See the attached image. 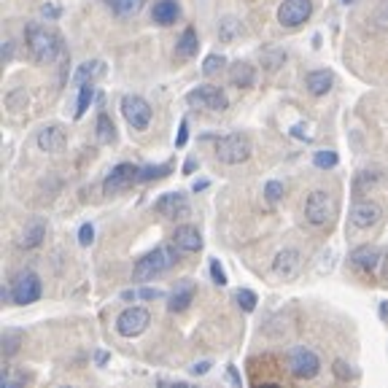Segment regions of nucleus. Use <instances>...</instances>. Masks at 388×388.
I'll list each match as a JSON object with an SVG mask.
<instances>
[{
  "label": "nucleus",
  "instance_id": "obj_1",
  "mask_svg": "<svg viewBox=\"0 0 388 388\" xmlns=\"http://www.w3.org/2000/svg\"><path fill=\"white\" fill-rule=\"evenodd\" d=\"M24 41H27L30 54L38 62H54L62 52L60 36L52 27H43V24H27L24 27Z\"/></svg>",
  "mask_w": 388,
  "mask_h": 388
},
{
  "label": "nucleus",
  "instance_id": "obj_2",
  "mask_svg": "<svg viewBox=\"0 0 388 388\" xmlns=\"http://www.w3.org/2000/svg\"><path fill=\"white\" fill-rule=\"evenodd\" d=\"M173 265H176V248L173 245H160L151 254H146L143 259H138V265L132 267V281H138V284L154 281L157 275L167 272Z\"/></svg>",
  "mask_w": 388,
  "mask_h": 388
},
{
  "label": "nucleus",
  "instance_id": "obj_3",
  "mask_svg": "<svg viewBox=\"0 0 388 388\" xmlns=\"http://www.w3.org/2000/svg\"><path fill=\"white\" fill-rule=\"evenodd\" d=\"M286 367L297 380H313L321 372V359L316 350L305 346H294L286 353Z\"/></svg>",
  "mask_w": 388,
  "mask_h": 388
},
{
  "label": "nucleus",
  "instance_id": "obj_4",
  "mask_svg": "<svg viewBox=\"0 0 388 388\" xmlns=\"http://www.w3.org/2000/svg\"><path fill=\"white\" fill-rule=\"evenodd\" d=\"M41 278L33 272V270H22L14 275L11 288H8V297L14 305H33L41 300Z\"/></svg>",
  "mask_w": 388,
  "mask_h": 388
},
{
  "label": "nucleus",
  "instance_id": "obj_5",
  "mask_svg": "<svg viewBox=\"0 0 388 388\" xmlns=\"http://www.w3.org/2000/svg\"><path fill=\"white\" fill-rule=\"evenodd\" d=\"M305 219L307 224L313 226H327L334 219V200H332V194H327L324 189L310 192L305 200Z\"/></svg>",
  "mask_w": 388,
  "mask_h": 388
},
{
  "label": "nucleus",
  "instance_id": "obj_6",
  "mask_svg": "<svg viewBox=\"0 0 388 388\" xmlns=\"http://www.w3.org/2000/svg\"><path fill=\"white\" fill-rule=\"evenodd\" d=\"M216 157H219V162H224V164L245 162V160L251 157V141H248L245 135H240V132L224 135V138H219V143H216Z\"/></svg>",
  "mask_w": 388,
  "mask_h": 388
},
{
  "label": "nucleus",
  "instance_id": "obj_7",
  "mask_svg": "<svg viewBox=\"0 0 388 388\" xmlns=\"http://www.w3.org/2000/svg\"><path fill=\"white\" fill-rule=\"evenodd\" d=\"M148 324H151V313L146 307H127L116 318V332L122 337H138L148 329Z\"/></svg>",
  "mask_w": 388,
  "mask_h": 388
},
{
  "label": "nucleus",
  "instance_id": "obj_8",
  "mask_svg": "<svg viewBox=\"0 0 388 388\" xmlns=\"http://www.w3.org/2000/svg\"><path fill=\"white\" fill-rule=\"evenodd\" d=\"M122 114L132 130H146L151 124V105L138 95L122 98Z\"/></svg>",
  "mask_w": 388,
  "mask_h": 388
},
{
  "label": "nucleus",
  "instance_id": "obj_9",
  "mask_svg": "<svg viewBox=\"0 0 388 388\" xmlns=\"http://www.w3.org/2000/svg\"><path fill=\"white\" fill-rule=\"evenodd\" d=\"M189 105H197V108H210V111H226V95L213 86V84H200L197 89L189 92Z\"/></svg>",
  "mask_w": 388,
  "mask_h": 388
},
{
  "label": "nucleus",
  "instance_id": "obj_10",
  "mask_svg": "<svg viewBox=\"0 0 388 388\" xmlns=\"http://www.w3.org/2000/svg\"><path fill=\"white\" fill-rule=\"evenodd\" d=\"M313 14V0H284V6L278 8V22L284 27H300L305 24Z\"/></svg>",
  "mask_w": 388,
  "mask_h": 388
},
{
  "label": "nucleus",
  "instance_id": "obj_11",
  "mask_svg": "<svg viewBox=\"0 0 388 388\" xmlns=\"http://www.w3.org/2000/svg\"><path fill=\"white\" fill-rule=\"evenodd\" d=\"M138 173H141L138 164H130V162L116 164V167L108 173L105 184H102V192H105V194H116V192H122V189H127V186H132L135 181H138Z\"/></svg>",
  "mask_w": 388,
  "mask_h": 388
},
{
  "label": "nucleus",
  "instance_id": "obj_12",
  "mask_svg": "<svg viewBox=\"0 0 388 388\" xmlns=\"http://www.w3.org/2000/svg\"><path fill=\"white\" fill-rule=\"evenodd\" d=\"M154 208H157V213H162L164 219H173V222H181V219H186V216L192 213V208H189V200H186L184 192L162 194Z\"/></svg>",
  "mask_w": 388,
  "mask_h": 388
},
{
  "label": "nucleus",
  "instance_id": "obj_13",
  "mask_svg": "<svg viewBox=\"0 0 388 388\" xmlns=\"http://www.w3.org/2000/svg\"><path fill=\"white\" fill-rule=\"evenodd\" d=\"M383 219V208L372 200H359L350 208V226L353 229H369Z\"/></svg>",
  "mask_w": 388,
  "mask_h": 388
},
{
  "label": "nucleus",
  "instance_id": "obj_14",
  "mask_svg": "<svg viewBox=\"0 0 388 388\" xmlns=\"http://www.w3.org/2000/svg\"><path fill=\"white\" fill-rule=\"evenodd\" d=\"M272 270H275V275H278V278H284V281H294V278L300 275V270H302V256H300V251H294V248H284V251L275 256Z\"/></svg>",
  "mask_w": 388,
  "mask_h": 388
},
{
  "label": "nucleus",
  "instance_id": "obj_15",
  "mask_svg": "<svg viewBox=\"0 0 388 388\" xmlns=\"http://www.w3.org/2000/svg\"><path fill=\"white\" fill-rule=\"evenodd\" d=\"M173 245H176L178 251L194 254V251L203 248V235L197 232V226L181 224V226H176V232H173Z\"/></svg>",
  "mask_w": 388,
  "mask_h": 388
},
{
  "label": "nucleus",
  "instance_id": "obj_16",
  "mask_svg": "<svg viewBox=\"0 0 388 388\" xmlns=\"http://www.w3.org/2000/svg\"><path fill=\"white\" fill-rule=\"evenodd\" d=\"M65 143H68V135L57 124H49V127H43L41 132H38V148L46 151V154H60Z\"/></svg>",
  "mask_w": 388,
  "mask_h": 388
},
{
  "label": "nucleus",
  "instance_id": "obj_17",
  "mask_svg": "<svg viewBox=\"0 0 388 388\" xmlns=\"http://www.w3.org/2000/svg\"><path fill=\"white\" fill-rule=\"evenodd\" d=\"M194 294H197V286H194L192 281L176 284L173 294H170V300H167V310H170V313H184L186 307L194 302Z\"/></svg>",
  "mask_w": 388,
  "mask_h": 388
},
{
  "label": "nucleus",
  "instance_id": "obj_18",
  "mask_svg": "<svg viewBox=\"0 0 388 388\" xmlns=\"http://www.w3.org/2000/svg\"><path fill=\"white\" fill-rule=\"evenodd\" d=\"M350 265L362 272H372L375 267L380 265V251L375 245H359L353 254H350Z\"/></svg>",
  "mask_w": 388,
  "mask_h": 388
},
{
  "label": "nucleus",
  "instance_id": "obj_19",
  "mask_svg": "<svg viewBox=\"0 0 388 388\" xmlns=\"http://www.w3.org/2000/svg\"><path fill=\"white\" fill-rule=\"evenodd\" d=\"M305 84L316 98H321V95H327L329 89H332V84H334V73L327 70V68H321V70H310Z\"/></svg>",
  "mask_w": 388,
  "mask_h": 388
},
{
  "label": "nucleus",
  "instance_id": "obj_20",
  "mask_svg": "<svg viewBox=\"0 0 388 388\" xmlns=\"http://www.w3.org/2000/svg\"><path fill=\"white\" fill-rule=\"evenodd\" d=\"M178 17H181V8H178L176 0H160L151 8V20L157 22V24H176Z\"/></svg>",
  "mask_w": 388,
  "mask_h": 388
},
{
  "label": "nucleus",
  "instance_id": "obj_21",
  "mask_svg": "<svg viewBox=\"0 0 388 388\" xmlns=\"http://www.w3.org/2000/svg\"><path fill=\"white\" fill-rule=\"evenodd\" d=\"M43 238H46V222L43 219H33L30 224L24 226V232H22L20 248H38L43 243Z\"/></svg>",
  "mask_w": 388,
  "mask_h": 388
},
{
  "label": "nucleus",
  "instance_id": "obj_22",
  "mask_svg": "<svg viewBox=\"0 0 388 388\" xmlns=\"http://www.w3.org/2000/svg\"><path fill=\"white\" fill-rule=\"evenodd\" d=\"M254 79H256V70H254L251 62H235L229 68V82L235 86H240V89H248L254 84Z\"/></svg>",
  "mask_w": 388,
  "mask_h": 388
},
{
  "label": "nucleus",
  "instance_id": "obj_23",
  "mask_svg": "<svg viewBox=\"0 0 388 388\" xmlns=\"http://www.w3.org/2000/svg\"><path fill=\"white\" fill-rule=\"evenodd\" d=\"M178 57L181 60H192L194 54H197V49H200V38H197V30L194 27H186L184 33H181V38H178Z\"/></svg>",
  "mask_w": 388,
  "mask_h": 388
},
{
  "label": "nucleus",
  "instance_id": "obj_24",
  "mask_svg": "<svg viewBox=\"0 0 388 388\" xmlns=\"http://www.w3.org/2000/svg\"><path fill=\"white\" fill-rule=\"evenodd\" d=\"M95 132H98V141H100V143H114V141H116L114 122H111V116H108L105 111L98 116V127H95Z\"/></svg>",
  "mask_w": 388,
  "mask_h": 388
},
{
  "label": "nucleus",
  "instance_id": "obj_25",
  "mask_svg": "<svg viewBox=\"0 0 388 388\" xmlns=\"http://www.w3.org/2000/svg\"><path fill=\"white\" fill-rule=\"evenodd\" d=\"M22 343V332L17 329H6L3 332V359H14Z\"/></svg>",
  "mask_w": 388,
  "mask_h": 388
},
{
  "label": "nucleus",
  "instance_id": "obj_26",
  "mask_svg": "<svg viewBox=\"0 0 388 388\" xmlns=\"http://www.w3.org/2000/svg\"><path fill=\"white\" fill-rule=\"evenodd\" d=\"M164 176H170V164H146V167H141V173H138V181L148 184V181H160Z\"/></svg>",
  "mask_w": 388,
  "mask_h": 388
},
{
  "label": "nucleus",
  "instance_id": "obj_27",
  "mask_svg": "<svg viewBox=\"0 0 388 388\" xmlns=\"http://www.w3.org/2000/svg\"><path fill=\"white\" fill-rule=\"evenodd\" d=\"M92 100H95V86L89 82L82 84V89H79V102H76V119H82L84 114L89 111Z\"/></svg>",
  "mask_w": 388,
  "mask_h": 388
},
{
  "label": "nucleus",
  "instance_id": "obj_28",
  "mask_svg": "<svg viewBox=\"0 0 388 388\" xmlns=\"http://www.w3.org/2000/svg\"><path fill=\"white\" fill-rule=\"evenodd\" d=\"M240 36V22L238 20H232V17H224V20L219 22V38L224 43L229 41H235Z\"/></svg>",
  "mask_w": 388,
  "mask_h": 388
},
{
  "label": "nucleus",
  "instance_id": "obj_29",
  "mask_svg": "<svg viewBox=\"0 0 388 388\" xmlns=\"http://www.w3.org/2000/svg\"><path fill=\"white\" fill-rule=\"evenodd\" d=\"M24 386V372L20 369H3V378H0V388H22Z\"/></svg>",
  "mask_w": 388,
  "mask_h": 388
},
{
  "label": "nucleus",
  "instance_id": "obj_30",
  "mask_svg": "<svg viewBox=\"0 0 388 388\" xmlns=\"http://www.w3.org/2000/svg\"><path fill=\"white\" fill-rule=\"evenodd\" d=\"M226 68V57L224 54H208L203 62V73L205 76H213V73H219V70H224Z\"/></svg>",
  "mask_w": 388,
  "mask_h": 388
},
{
  "label": "nucleus",
  "instance_id": "obj_31",
  "mask_svg": "<svg viewBox=\"0 0 388 388\" xmlns=\"http://www.w3.org/2000/svg\"><path fill=\"white\" fill-rule=\"evenodd\" d=\"M235 300H238V305L243 307L245 313H254L256 310V294L251 291V288H238V294H235Z\"/></svg>",
  "mask_w": 388,
  "mask_h": 388
},
{
  "label": "nucleus",
  "instance_id": "obj_32",
  "mask_svg": "<svg viewBox=\"0 0 388 388\" xmlns=\"http://www.w3.org/2000/svg\"><path fill=\"white\" fill-rule=\"evenodd\" d=\"M119 17H127V14H132V11H138V6L143 3V0H105Z\"/></svg>",
  "mask_w": 388,
  "mask_h": 388
},
{
  "label": "nucleus",
  "instance_id": "obj_33",
  "mask_svg": "<svg viewBox=\"0 0 388 388\" xmlns=\"http://www.w3.org/2000/svg\"><path fill=\"white\" fill-rule=\"evenodd\" d=\"M337 162H340L337 151H318V154L313 157V164L321 167V170H332V167H337Z\"/></svg>",
  "mask_w": 388,
  "mask_h": 388
},
{
  "label": "nucleus",
  "instance_id": "obj_34",
  "mask_svg": "<svg viewBox=\"0 0 388 388\" xmlns=\"http://www.w3.org/2000/svg\"><path fill=\"white\" fill-rule=\"evenodd\" d=\"M265 197L270 200V203L284 200V184H281V181H267L265 184Z\"/></svg>",
  "mask_w": 388,
  "mask_h": 388
},
{
  "label": "nucleus",
  "instance_id": "obj_35",
  "mask_svg": "<svg viewBox=\"0 0 388 388\" xmlns=\"http://www.w3.org/2000/svg\"><path fill=\"white\" fill-rule=\"evenodd\" d=\"M210 278H213V284H216V286H226V284H229V281H226L224 267H222L219 259H210Z\"/></svg>",
  "mask_w": 388,
  "mask_h": 388
},
{
  "label": "nucleus",
  "instance_id": "obj_36",
  "mask_svg": "<svg viewBox=\"0 0 388 388\" xmlns=\"http://www.w3.org/2000/svg\"><path fill=\"white\" fill-rule=\"evenodd\" d=\"M95 68H100V62H84L82 68H79V73H76V82L86 84L95 73H100V70H95Z\"/></svg>",
  "mask_w": 388,
  "mask_h": 388
},
{
  "label": "nucleus",
  "instance_id": "obj_37",
  "mask_svg": "<svg viewBox=\"0 0 388 388\" xmlns=\"http://www.w3.org/2000/svg\"><path fill=\"white\" fill-rule=\"evenodd\" d=\"M186 143H189V122L181 119V124H178V138H176V148H184Z\"/></svg>",
  "mask_w": 388,
  "mask_h": 388
},
{
  "label": "nucleus",
  "instance_id": "obj_38",
  "mask_svg": "<svg viewBox=\"0 0 388 388\" xmlns=\"http://www.w3.org/2000/svg\"><path fill=\"white\" fill-rule=\"evenodd\" d=\"M334 375L340 378V380H350L353 378V369H350V364H346V362H334Z\"/></svg>",
  "mask_w": 388,
  "mask_h": 388
},
{
  "label": "nucleus",
  "instance_id": "obj_39",
  "mask_svg": "<svg viewBox=\"0 0 388 388\" xmlns=\"http://www.w3.org/2000/svg\"><path fill=\"white\" fill-rule=\"evenodd\" d=\"M307 130H310V127H307V124H294V127H291V135H294V138H297V141H313V135H307Z\"/></svg>",
  "mask_w": 388,
  "mask_h": 388
},
{
  "label": "nucleus",
  "instance_id": "obj_40",
  "mask_svg": "<svg viewBox=\"0 0 388 388\" xmlns=\"http://www.w3.org/2000/svg\"><path fill=\"white\" fill-rule=\"evenodd\" d=\"M92 240H95V226H92V224H84L82 229H79V243L89 245Z\"/></svg>",
  "mask_w": 388,
  "mask_h": 388
},
{
  "label": "nucleus",
  "instance_id": "obj_41",
  "mask_svg": "<svg viewBox=\"0 0 388 388\" xmlns=\"http://www.w3.org/2000/svg\"><path fill=\"white\" fill-rule=\"evenodd\" d=\"M138 297H143V300H160V297H162V291H160V288H141V291H138Z\"/></svg>",
  "mask_w": 388,
  "mask_h": 388
},
{
  "label": "nucleus",
  "instance_id": "obj_42",
  "mask_svg": "<svg viewBox=\"0 0 388 388\" xmlns=\"http://www.w3.org/2000/svg\"><path fill=\"white\" fill-rule=\"evenodd\" d=\"M41 14L43 17H49V20H57V17H60V8H54V6H43Z\"/></svg>",
  "mask_w": 388,
  "mask_h": 388
},
{
  "label": "nucleus",
  "instance_id": "obj_43",
  "mask_svg": "<svg viewBox=\"0 0 388 388\" xmlns=\"http://www.w3.org/2000/svg\"><path fill=\"white\" fill-rule=\"evenodd\" d=\"M208 369H210V362H200V364L192 367V375H205Z\"/></svg>",
  "mask_w": 388,
  "mask_h": 388
},
{
  "label": "nucleus",
  "instance_id": "obj_44",
  "mask_svg": "<svg viewBox=\"0 0 388 388\" xmlns=\"http://www.w3.org/2000/svg\"><path fill=\"white\" fill-rule=\"evenodd\" d=\"M226 375H229V380H232V386H235V388H240V375H238V369H235V367H229V369H226Z\"/></svg>",
  "mask_w": 388,
  "mask_h": 388
},
{
  "label": "nucleus",
  "instance_id": "obj_45",
  "mask_svg": "<svg viewBox=\"0 0 388 388\" xmlns=\"http://www.w3.org/2000/svg\"><path fill=\"white\" fill-rule=\"evenodd\" d=\"M197 164H200L197 160H186V162H184V173H186V176H192V173L197 170Z\"/></svg>",
  "mask_w": 388,
  "mask_h": 388
},
{
  "label": "nucleus",
  "instance_id": "obj_46",
  "mask_svg": "<svg viewBox=\"0 0 388 388\" xmlns=\"http://www.w3.org/2000/svg\"><path fill=\"white\" fill-rule=\"evenodd\" d=\"M95 359H98V364H105V362H108V353H105V350H100Z\"/></svg>",
  "mask_w": 388,
  "mask_h": 388
},
{
  "label": "nucleus",
  "instance_id": "obj_47",
  "mask_svg": "<svg viewBox=\"0 0 388 388\" xmlns=\"http://www.w3.org/2000/svg\"><path fill=\"white\" fill-rule=\"evenodd\" d=\"M135 297H138L135 291H124V294H122V300H127V302H130V300H135Z\"/></svg>",
  "mask_w": 388,
  "mask_h": 388
},
{
  "label": "nucleus",
  "instance_id": "obj_48",
  "mask_svg": "<svg viewBox=\"0 0 388 388\" xmlns=\"http://www.w3.org/2000/svg\"><path fill=\"white\" fill-rule=\"evenodd\" d=\"M170 388H194V386H189V383H170Z\"/></svg>",
  "mask_w": 388,
  "mask_h": 388
},
{
  "label": "nucleus",
  "instance_id": "obj_49",
  "mask_svg": "<svg viewBox=\"0 0 388 388\" xmlns=\"http://www.w3.org/2000/svg\"><path fill=\"white\" fill-rule=\"evenodd\" d=\"M383 281L388 284V256H386V267H383Z\"/></svg>",
  "mask_w": 388,
  "mask_h": 388
},
{
  "label": "nucleus",
  "instance_id": "obj_50",
  "mask_svg": "<svg viewBox=\"0 0 388 388\" xmlns=\"http://www.w3.org/2000/svg\"><path fill=\"white\" fill-rule=\"evenodd\" d=\"M383 22H386V24H388V3H386V6H383Z\"/></svg>",
  "mask_w": 388,
  "mask_h": 388
},
{
  "label": "nucleus",
  "instance_id": "obj_51",
  "mask_svg": "<svg viewBox=\"0 0 388 388\" xmlns=\"http://www.w3.org/2000/svg\"><path fill=\"white\" fill-rule=\"evenodd\" d=\"M262 388H284L281 383H267V386H262Z\"/></svg>",
  "mask_w": 388,
  "mask_h": 388
},
{
  "label": "nucleus",
  "instance_id": "obj_52",
  "mask_svg": "<svg viewBox=\"0 0 388 388\" xmlns=\"http://www.w3.org/2000/svg\"><path fill=\"white\" fill-rule=\"evenodd\" d=\"M160 388H170V383H160Z\"/></svg>",
  "mask_w": 388,
  "mask_h": 388
},
{
  "label": "nucleus",
  "instance_id": "obj_53",
  "mask_svg": "<svg viewBox=\"0 0 388 388\" xmlns=\"http://www.w3.org/2000/svg\"><path fill=\"white\" fill-rule=\"evenodd\" d=\"M60 388H76V386H60Z\"/></svg>",
  "mask_w": 388,
  "mask_h": 388
},
{
  "label": "nucleus",
  "instance_id": "obj_54",
  "mask_svg": "<svg viewBox=\"0 0 388 388\" xmlns=\"http://www.w3.org/2000/svg\"><path fill=\"white\" fill-rule=\"evenodd\" d=\"M343 3H346V6H348V3H350V0H343Z\"/></svg>",
  "mask_w": 388,
  "mask_h": 388
}]
</instances>
